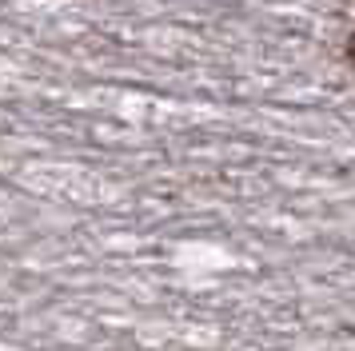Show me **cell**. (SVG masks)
<instances>
[{
    "label": "cell",
    "instance_id": "1",
    "mask_svg": "<svg viewBox=\"0 0 355 351\" xmlns=\"http://www.w3.org/2000/svg\"><path fill=\"white\" fill-rule=\"evenodd\" d=\"M343 60L352 64V72H355V32L347 36V44H343Z\"/></svg>",
    "mask_w": 355,
    "mask_h": 351
}]
</instances>
